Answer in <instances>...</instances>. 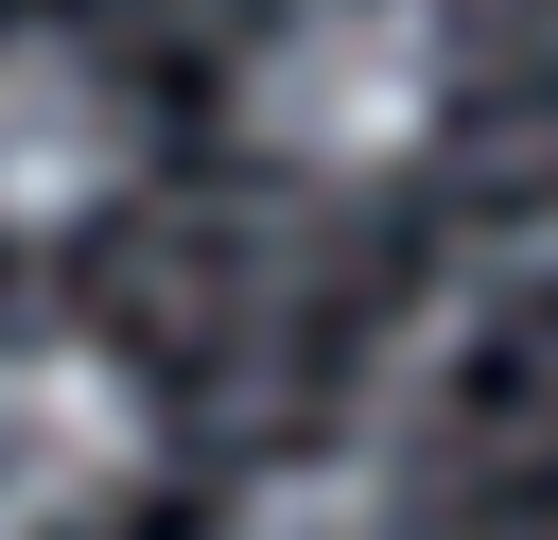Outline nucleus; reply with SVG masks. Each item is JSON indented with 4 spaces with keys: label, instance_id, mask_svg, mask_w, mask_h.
I'll list each match as a JSON object with an SVG mask.
<instances>
[{
    "label": "nucleus",
    "instance_id": "nucleus-4",
    "mask_svg": "<svg viewBox=\"0 0 558 540\" xmlns=\"http://www.w3.org/2000/svg\"><path fill=\"white\" fill-rule=\"evenodd\" d=\"M227 540H418V505L384 488V470H349V453H296V470H262L244 488V523Z\"/></svg>",
    "mask_w": 558,
    "mask_h": 540
},
{
    "label": "nucleus",
    "instance_id": "nucleus-2",
    "mask_svg": "<svg viewBox=\"0 0 558 540\" xmlns=\"http://www.w3.org/2000/svg\"><path fill=\"white\" fill-rule=\"evenodd\" d=\"M140 383L105 348H17L0 366V540H52V523H105L140 488Z\"/></svg>",
    "mask_w": 558,
    "mask_h": 540
},
{
    "label": "nucleus",
    "instance_id": "nucleus-3",
    "mask_svg": "<svg viewBox=\"0 0 558 540\" xmlns=\"http://www.w3.org/2000/svg\"><path fill=\"white\" fill-rule=\"evenodd\" d=\"M105 174H122V87L87 52H0V209L70 226Z\"/></svg>",
    "mask_w": 558,
    "mask_h": 540
},
{
    "label": "nucleus",
    "instance_id": "nucleus-1",
    "mask_svg": "<svg viewBox=\"0 0 558 540\" xmlns=\"http://www.w3.org/2000/svg\"><path fill=\"white\" fill-rule=\"evenodd\" d=\"M436 87H453V52H436L418 0H314V17L244 70V122H262L279 157H314V174H384V157L436 139Z\"/></svg>",
    "mask_w": 558,
    "mask_h": 540
}]
</instances>
